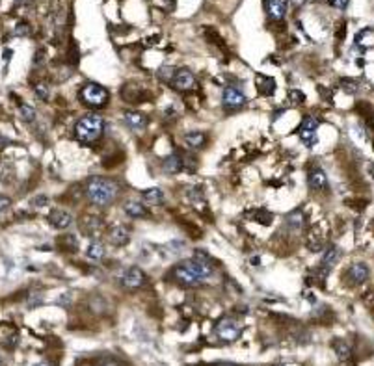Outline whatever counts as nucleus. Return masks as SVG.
I'll return each instance as SVG.
<instances>
[{"label": "nucleus", "mask_w": 374, "mask_h": 366, "mask_svg": "<svg viewBox=\"0 0 374 366\" xmlns=\"http://www.w3.org/2000/svg\"><path fill=\"white\" fill-rule=\"evenodd\" d=\"M214 272L216 266L212 257H209L203 251H196L190 260L175 264L168 272V279L179 286H196L214 277Z\"/></svg>", "instance_id": "obj_1"}, {"label": "nucleus", "mask_w": 374, "mask_h": 366, "mask_svg": "<svg viewBox=\"0 0 374 366\" xmlns=\"http://www.w3.org/2000/svg\"><path fill=\"white\" fill-rule=\"evenodd\" d=\"M84 195L90 205L97 208H106L119 195V184L108 177H92L86 180Z\"/></svg>", "instance_id": "obj_2"}, {"label": "nucleus", "mask_w": 374, "mask_h": 366, "mask_svg": "<svg viewBox=\"0 0 374 366\" xmlns=\"http://www.w3.org/2000/svg\"><path fill=\"white\" fill-rule=\"evenodd\" d=\"M104 119L99 113H86L75 125V136L86 147H92L103 138Z\"/></svg>", "instance_id": "obj_3"}, {"label": "nucleus", "mask_w": 374, "mask_h": 366, "mask_svg": "<svg viewBox=\"0 0 374 366\" xmlns=\"http://www.w3.org/2000/svg\"><path fill=\"white\" fill-rule=\"evenodd\" d=\"M78 95H80V103L90 106V108H104L110 101L108 89L95 84V82H88V84L82 86Z\"/></svg>", "instance_id": "obj_4"}, {"label": "nucleus", "mask_w": 374, "mask_h": 366, "mask_svg": "<svg viewBox=\"0 0 374 366\" xmlns=\"http://www.w3.org/2000/svg\"><path fill=\"white\" fill-rule=\"evenodd\" d=\"M248 104V97L238 84H229L222 93V106L227 112H236Z\"/></svg>", "instance_id": "obj_5"}, {"label": "nucleus", "mask_w": 374, "mask_h": 366, "mask_svg": "<svg viewBox=\"0 0 374 366\" xmlns=\"http://www.w3.org/2000/svg\"><path fill=\"white\" fill-rule=\"evenodd\" d=\"M216 337L224 342H234L236 338L242 335V325L234 318H222L216 323L214 329Z\"/></svg>", "instance_id": "obj_6"}, {"label": "nucleus", "mask_w": 374, "mask_h": 366, "mask_svg": "<svg viewBox=\"0 0 374 366\" xmlns=\"http://www.w3.org/2000/svg\"><path fill=\"white\" fill-rule=\"evenodd\" d=\"M317 129H318V119L317 117H313V115H307L302 125H300L298 129V136L302 143L305 145V147H315L318 143V136H317Z\"/></svg>", "instance_id": "obj_7"}, {"label": "nucleus", "mask_w": 374, "mask_h": 366, "mask_svg": "<svg viewBox=\"0 0 374 366\" xmlns=\"http://www.w3.org/2000/svg\"><path fill=\"white\" fill-rule=\"evenodd\" d=\"M78 225H80V231L90 238L101 236L104 233V229H106L104 219L101 216H97V214H84L78 219Z\"/></svg>", "instance_id": "obj_8"}, {"label": "nucleus", "mask_w": 374, "mask_h": 366, "mask_svg": "<svg viewBox=\"0 0 374 366\" xmlns=\"http://www.w3.org/2000/svg\"><path fill=\"white\" fill-rule=\"evenodd\" d=\"M145 281H147V277L138 266H131L121 273V286L127 290H138L145 284Z\"/></svg>", "instance_id": "obj_9"}, {"label": "nucleus", "mask_w": 374, "mask_h": 366, "mask_svg": "<svg viewBox=\"0 0 374 366\" xmlns=\"http://www.w3.org/2000/svg\"><path fill=\"white\" fill-rule=\"evenodd\" d=\"M169 82H171V87L177 89V91H190L196 86V76H194V73L190 69L181 67V69H177L173 73Z\"/></svg>", "instance_id": "obj_10"}, {"label": "nucleus", "mask_w": 374, "mask_h": 366, "mask_svg": "<svg viewBox=\"0 0 374 366\" xmlns=\"http://www.w3.org/2000/svg\"><path fill=\"white\" fill-rule=\"evenodd\" d=\"M369 275H371V270H369L367 264L354 262L346 270V282H348L350 286H359V284H363V282L369 279Z\"/></svg>", "instance_id": "obj_11"}, {"label": "nucleus", "mask_w": 374, "mask_h": 366, "mask_svg": "<svg viewBox=\"0 0 374 366\" xmlns=\"http://www.w3.org/2000/svg\"><path fill=\"white\" fill-rule=\"evenodd\" d=\"M185 156H187V151H175V152H171L169 156H166V158L162 160L164 173L175 175V173L185 171Z\"/></svg>", "instance_id": "obj_12"}, {"label": "nucleus", "mask_w": 374, "mask_h": 366, "mask_svg": "<svg viewBox=\"0 0 374 366\" xmlns=\"http://www.w3.org/2000/svg\"><path fill=\"white\" fill-rule=\"evenodd\" d=\"M106 236L114 247H125L131 242V231L125 225H112L106 231Z\"/></svg>", "instance_id": "obj_13"}, {"label": "nucleus", "mask_w": 374, "mask_h": 366, "mask_svg": "<svg viewBox=\"0 0 374 366\" xmlns=\"http://www.w3.org/2000/svg\"><path fill=\"white\" fill-rule=\"evenodd\" d=\"M307 184L313 192H326L327 177L322 168H311L307 171Z\"/></svg>", "instance_id": "obj_14"}, {"label": "nucleus", "mask_w": 374, "mask_h": 366, "mask_svg": "<svg viewBox=\"0 0 374 366\" xmlns=\"http://www.w3.org/2000/svg\"><path fill=\"white\" fill-rule=\"evenodd\" d=\"M48 223L58 229V231H64V229H69L71 223H73V216H71V212H67V210H62V208H56V210H52L50 214H48Z\"/></svg>", "instance_id": "obj_15"}, {"label": "nucleus", "mask_w": 374, "mask_h": 366, "mask_svg": "<svg viewBox=\"0 0 374 366\" xmlns=\"http://www.w3.org/2000/svg\"><path fill=\"white\" fill-rule=\"evenodd\" d=\"M123 123L131 130H143L147 127V117L143 113L136 112V110H125L123 112Z\"/></svg>", "instance_id": "obj_16"}, {"label": "nucleus", "mask_w": 374, "mask_h": 366, "mask_svg": "<svg viewBox=\"0 0 374 366\" xmlns=\"http://www.w3.org/2000/svg\"><path fill=\"white\" fill-rule=\"evenodd\" d=\"M289 0H264V10L268 13V17L274 21H281L287 13Z\"/></svg>", "instance_id": "obj_17"}, {"label": "nucleus", "mask_w": 374, "mask_h": 366, "mask_svg": "<svg viewBox=\"0 0 374 366\" xmlns=\"http://www.w3.org/2000/svg\"><path fill=\"white\" fill-rule=\"evenodd\" d=\"M123 212L129 217H134V219H141V217L149 216V210L140 201H125L123 203Z\"/></svg>", "instance_id": "obj_18"}, {"label": "nucleus", "mask_w": 374, "mask_h": 366, "mask_svg": "<svg viewBox=\"0 0 374 366\" xmlns=\"http://www.w3.org/2000/svg\"><path fill=\"white\" fill-rule=\"evenodd\" d=\"M326 245V236L322 233V229L320 227H313V229H309L307 233V247L311 251H322V247Z\"/></svg>", "instance_id": "obj_19"}, {"label": "nucleus", "mask_w": 374, "mask_h": 366, "mask_svg": "<svg viewBox=\"0 0 374 366\" xmlns=\"http://www.w3.org/2000/svg\"><path fill=\"white\" fill-rule=\"evenodd\" d=\"M285 223H287V229L292 231V233H300L305 229V214L302 210H292L287 214L285 217Z\"/></svg>", "instance_id": "obj_20"}, {"label": "nucleus", "mask_w": 374, "mask_h": 366, "mask_svg": "<svg viewBox=\"0 0 374 366\" xmlns=\"http://www.w3.org/2000/svg\"><path fill=\"white\" fill-rule=\"evenodd\" d=\"M255 84H257V89H259V93L264 95V97H272L274 91H276V80L272 78V76H264V75H257V80H255Z\"/></svg>", "instance_id": "obj_21"}, {"label": "nucleus", "mask_w": 374, "mask_h": 366, "mask_svg": "<svg viewBox=\"0 0 374 366\" xmlns=\"http://www.w3.org/2000/svg\"><path fill=\"white\" fill-rule=\"evenodd\" d=\"M86 255H88V258L90 260H94V262H101L104 258V255H106V247H104V244L101 242V240H94L92 244L88 245V251H86Z\"/></svg>", "instance_id": "obj_22"}, {"label": "nucleus", "mask_w": 374, "mask_h": 366, "mask_svg": "<svg viewBox=\"0 0 374 366\" xmlns=\"http://www.w3.org/2000/svg\"><path fill=\"white\" fill-rule=\"evenodd\" d=\"M337 260H339V249H337L335 245H327L326 249H324V253H322V262H320V268H324V270H331V268L337 264Z\"/></svg>", "instance_id": "obj_23"}, {"label": "nucleus", "mask_w": 374, "mask_h": 366, "mask_svg": "<svg viewBox=\"0 0 374 366\" xmlns=\"http://www.w3.org/2000/svg\"><path fill=\"white\" fill-rule=\"evenodd\" d=\"M141 199L147 205H162L164 203V192L160 188H149L141 192Z\"/></svg>", "instance_id": "obj_24"}, {"label": "nucleus", "mask_w": 374, "mask_h": 366, "mask_svg": "<svg viewBox=\"0 0 374 366\" xmlns=\"http://www.w3.org/2000/svg\"><path fill=\"white\" fill-rule=\"evenodd\" d=\"M185 141H187V145L190 149H201V147H205L207 143V134H203V132H188L185 136Z\"/></svg>", "instance_id": "obj_25"}, {"label": "nucleus", "mask_w": 374, "mask_h": 366, "mask_svg": "<svg viewBox=\"0 0 374 366\" xmlns=\"http://www.w3.org/2000/svg\"><path fill=\"white\" fill-rule=\"evenodd\" d=\"M333 349H335V355L341 363H345L352 355V346L346 342V340H335L333 342Z\"/></svg>", "instance_id": "obj_26"}, {"label": "nucleus", "mask_w": 374, "mask_h": 366, "mask_svg": "<svg viewBox=\"0 0 374 366\" xmlns=\"http://www.w3.org/2000/svg\"><path fill=\"white\" fill-rule=\"evenodd\" d=\"M58 244H60V247L64 249V251H69V253H75L76 249H78V242H76V238L75 235H64L60 240H58Z\"/></svg>", "instance_id": "obj_27"}, {"label": "nucleus", "mask_w": 374, "mask_h": 366, "mask_svg": "<svg viewBox=\"0 0 374 366\" xmlns=\"http://www.w3.org/2000/svg\"><path fill=\"white\" fill-rule=\"evenodd\" d=\"M34 91L38 95L41 101H48L50 99V89H48V86L45 82H38V84H34Z\"/></svg>", "instance_id": "obj_28"}, {"label": "nucleus", "mask_w": 374, "mask_h": 366, "mask_svg": "<svg viewBox=\"0 0 374 366\" xmlns=\"http://www.w3.org/2000/svg\"><path fill=\"white\" fill-rule=\"evenodd\" d=\"M339 84H341V87H343L348 95H352L357 91V82H355L354 78H341Z\"/></svg>", "instance_id": "obj_29"}, {"label": "nucleus", "mask_w": 374, "mask_h": 366, "mask_svg": "<svg viewBox=\"0 0 374 366\" xmlns=\"http://www.w3.org/2000/svg\"><path fill=\"white\" fill-rule=\"evenodd\" d=\"M289 101L292 106H302L305 103V95L302 93L300 89H292V91H289Z\"/></svg>", "instance_id": "obj_30"}, {"label": "nucleus", "mask_w": 374, "mask_h": 366, "mask_svg": "<svg viewBox=\"0 0 374 366\" xmlns=\"http://www.w3.org/2000/svg\"><path fill=\"white\" fill-rule=\"evenodd\" d=\"M21 117H23L26 123H32L34 119H36L34 108H30V106H26V104H23V106H21Z\"/></svg>", "instance_id": "obj_31"}, {"label": "nucleus", "mask_w": 374, "mask_h": 366, "mask_svg": "<svg viewBox=\"0 0 374 366\" xmlns=\"http://www.w3.org/2000/svg\"><path fill=\"white\" fill-rule=\"evenodd\" d=\"M30 32H32V28H30L28 22H24V21H23V22H19V24H17V28H15V34H17V36H21V38H23V36H24V38H26V36H30Z\"/></svg>", "instance_id": "obj_32"}, {"label": "nucleus", "mask_w": 374, "mask_h": 366, "mask_svg": "<svg viewBox=\"0 0 374 366\" xmlns=\"http://www.w3.org/2000/svg\"><path fill=\"white\" fill-rule=\"evenodd\" d=\"M333 8H337V10H345L346 6H348V0H327Z\"/></svg>", "instance_id": "obj_33"}, {"label": "nucleus", "mask_w": 374, "mask_h": 366, "mask_svg": "<svg viewBox=\"0 0 374 366\" xmlns=\"http://www.w3.org/2000/svg\"><path fill=\"white\" fill-rule=\"evenodd\" d=\"M47 203H48V199L45 197V195H39V197H36L34 201H32V205H34V207H39V208L45 207Z\"/></svg>", "instance_id": "obj_34"}, {"label": "nucleus", "mask_w": 374, "mask_h": 366, "mask_svg": "<svg viewBox=\"0 0 374 366\" xmlns=\"http://www.w3.org/2000/svg\"><path fill=\"white\" fill-rule=\"evenodd\" d=\"M6 208H10V199L0 195V212H4Z\"/></svg>", "instance_id": "obj_35"}, {"label": "nucleus", "mask_w": 374, "mask_h": 366, "mask_svg": "<svg viewBox=\"0 0 374 366\" xmlns=\"http://www.w3.org/2000/svg\"><path fill=\"white\" fill-rule=\"evenodd\" d=\"M367 168H369L367 169V171H369V175L374 178V162H369V164H367Z\"/></svg>", "instance_id": "obj_36"}, {"label": "nucleus", "mask_w": 374, "mask_h": 366, "mask_svg": "<svg viewBox=\"0 0 374 366\" xmlns=\"http://www.w3.org/2000/svg\"><path fill=\"white\" fill-rule=\"evenodd\" d=\"M214 366H234L233 363H218V365H214Z\"/></svg>", "instance_id": "obj_37"}, {"label": "nucleus", "mask_w": 374, "mask_h": 366, "mask_svg": "<svg viewBox=\"0 0 374 366\" xmlns=\"http://www.w3.org/2000/svg\"><path fill=\"white\" fill-rule=\"evenodd\" d=\"M294 4H304V2H307V0H292Z\"/></svg>", "instance_id": "obj_38"}, {"label": "nucleus", "mask_w": 374, "mask_h": 366, "mask_svg": "<svg viewBox=\"0 0 374 366\" xmlns=\"http://www.w3.org/2000/svg\"><path fill=\"white\" fill-rule=\"evenodd\" d=\"M38 366H50V365H48V361H43V363H39Z\"/></svg>", "instance_id": "obj_39"}, {"label": "nucleus", "mask_w": 374, "mask_h": 366, "mask_svg": "<svg viewBox=\"0 0 374 366\" xmlns=\"http://www.w3.org/2000/svg\"><path fill=\"white\" fill-rule=\"evenodd\" d=\"M0 366H2V359H0Z\"/></svg>", "instance_id": "obj_40"}, {"label": "nucleus", "mask_w": 374, "mask_h": 366, "mask_svg": "<svg viewBox=\"0 0 374 366\" xmlns=\"http://www.w3.org/2000/svg\"><path fill=\"white\" fill-rule=\"evenodd\" d=\"M19 2H24V0H19Z\"/></svg>", "instance_id": "obj_41"}]
</instances>
